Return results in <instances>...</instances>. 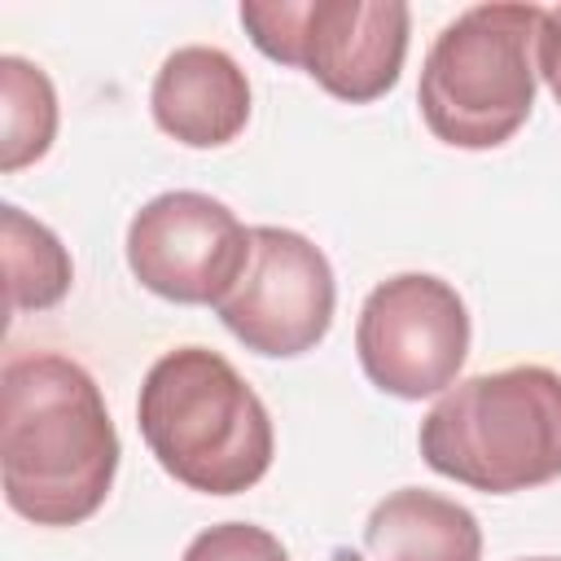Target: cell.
<instances>
[{"mask_svg":"<svg viewBox=\"0 0 561 561\" xmlns=\"http://www.w3.org/2000/svg\"><path fill=\"white\" fill-rule=\"evenodd\" d=\"M539 4H473L430 44L421 66V118L451 149H500L535 110Z\"/></svg>","mask_w":561,"mask_h":561,"instance_id":"277c9868","label":"cell"},{"mask_svg":"<svg viewBox=\"0 0 561 561\" xmlns=\"http://www.w3.org/2000/svg\"><path fill=\"white\" fill-rule=\"evenodd\" d=\"M522 561H561V557H522Z\"/></svg>","mask_w":561,"mask_h":561,"instance_id":"9a60e30c","label":"cell"},{"mask_svg":"<svg viewBox=\"0 0 561 561\" xmlns=\"http://www.w3.org/2000/svg\"><path fill=\"white\" fill-rule=\"evenodd\" d=\"M469 307L443 276L399 272L368 289L355 320L364 377L394 399H430L456 386L469 355Z\"/></svg>","mask_w":561,"mask_h":561,"instance_id":"8992f818","label":"cell"},{"mask_svg":"<svg viewBox=\"0 0 561 561\" xmlns=\"http://www.w3.org/2000/svg\"><path fill=\"white\" fill-rule=\"evenodd\" d=\"M241 26L263 57L307 70L337 101L368 105L399 83L412 13L403 0H245Z\"/></svg>","mask_w":561,"mask_h":561,"instance_id":"5b68a950","label":"cell"},{"mask_svg":"<svg viewBox=\"0 0 561 561\" xmlns=\"http://www.w3.org/2000/svg\"><path fill=\"white\" fill-rule=\"evenodd\" d=\"M0 241H4V276H9V316L48 311L70 294L75 263L53 228L31 219L22 206L0 210Z\"/></svg>","mask_w":561,"mask_h":561,"instance_id":"8fae6325","label":"cell"},{"mask_svg":"<svg viewBox=\"0 0 561 561\" xmlns=\"http://www.w3.org/2000/svg\"><path fill=\"white\" fill-rule=\"evenodd\" d=\"M149 110L171 140L188 149H219L250 123V79L224 48L184 44L158 66Z\"/></svg>","mask_w":561,"mask_h":561,"instance_id":"9c48e42d","label":"cell"},{"mask_svg":"<svg viewBox=\"0 0 561 561\" xmlns=\"http://www.w3.org/2000/svg\"><path fill=\"white\" fill-rule=\"evenodd\" d=\"M136 421L149 456L188 491L241 495L276 456V430L254 386L210 346H175L140 381Z\"/></svg>","mask_w":561,"mask_h":561,"instance_id":"7a4b0ae2","label":"cell"},{"mask_svg":"<svg viewBox=\"0 0 561 561\" xmlns=\"http://www.w3.org/2000/svg\"><path fill=\"white\" fill-rule=\"evenodd\" d=\"M368 561H482L478 517L425 486H399L364 522Z\"/></svg>","mask_w":561,"mask_h":561,"instance_id":"30bf717a","label":"cell"},{"mask_svg":"<svg viewBox=\"0 0 561 561\" xmlns=\"http://www.w3.org/2000/svg\"><path fill=\"white\" fill-rule=\"evenodd\" d=\"M180 561H289V552L272 530L254 522H219L206 526Z\"/></svg>","mask_w":561,"mask_h":561,"instance_id":"4fadbf2b","label":"cell"},{"mask_svg":"<svg viewBox=\"0 0 561 561\" xmlns=\"http://www.w3.org/2000/svg\"><path fill=\"white\" fill-rule=\"evenodd\" d=\"M421 456L434 473L513 495L561 478V373L513 364L438 394L421 421Z\"/></svg>","mask_w":561,"mask_h":561,"instance_id":"3957f363","label":"cell"},{"mask_svg":"<svg viewBox=\"0 0 561 561\" xmlns=\"http://www.w3.org/2000/svg\"><path fill=\"white\" fill-rule=\"evenodd\" d=\"M4 500L35 526L88 522L118 473V430L92 373L57 351L13 355L0 377Z\"/></svg>","mask_w":561,"mask_h":561,"instance_id":"6da1fadb","label":"cell"},{"mask_svg":"<svg viewBox=\"0 0 561 561\" xmlns=\"http://www.w3.org/2000/svg\"><path fill=\"white\" fill-rule=\"evenodd\" d=\"M250 259V228L210 193L171 188L127 224L131 276L180 307H219Z\"/></svg>","mask_w":561,"mask_h":561,"instance_id":"ba28073f","label":"cell"},{"mask_svg":"<svg viewBox=\"0 0 561 561\" xmlns=\"http://www.w3.org/2000/svg\"><path fill=\"white\" fill-rule=\"evenodd\" d=\"M333 307L337 280L329 254L294 228L259 224L250 228V259L215 311L245 351L294 359L324 342Z\"/></svg>","mask_w":561,"mask_h":561,"instance_id":"52a82bcc","label":"cell"},{"mask_svg":"<svg viewBox=\"0 0 561 561\" xmlns=\"http://www.w3.org/2000/svg\"><path fill=\"white\" fill-rule=\"evenodd\" d=\"M535 70L543 75L548 92L561 105V4L543 9V26H539V39H535Z\"/></svg>","mask_w":561,"mask_h":561,"instance_id":"5bb4252c","label":"cell"},{"mask_svg":"<svg viewBox=\"0 0 561 561\" xmlns=\"http://www.w3.org/2000/svg\"><path fill=\"white\" fill-rule=\"evenodd\" d=\"M57 136V88L53 79L18 57H0V171H22L53 149Z\"/></svg>","mask_w":561,"mask_h":561,"instance_id":"7c38bea8","label":"cell"}]
</instances>
